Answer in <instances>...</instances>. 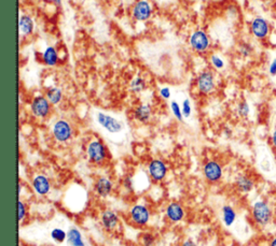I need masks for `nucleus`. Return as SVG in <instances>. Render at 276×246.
Listing matches in <instances>:
<instances>
[{"mask_svg": "<svg viewBox=\"0 0 276 246\" xmlns=\"http://www.w3.org/2000/svg\"><path fill=\"white\" fill-rule=\"evenodd\" d=\"M251 215L253 222L258 227L265 228L272 223L274 212L268 200L263 199V198H259V199L253 202L251 206Z\"/></svg>", "mask_w": 276, "mask_h": 246, "instance_id": "1", "label": "nucleus"}, {"mask_svg": "<svg viewBox=\"0 0 276 246\" xmlns=\"http://www.w3.org/2000/svg\"><path fill=\"white\" fill-rule=\"evenodd\" d=\"M87 156L90 163L94 164H104L108 158V149L102 140L93 139L87 146Z\"/></svg>", "mask_w": 276, "mask_h": 246, "instance_id": "2", "label": "nucleus"}, {"mask_svg": "<svg viewBox=\"0 0 276 246\" xmlns=\"http://www.w3.org/2000/svg\"><path fill=\"white\" fill-rule=\"evenodd\" d=\"M131 223L138 228H144L150 223L151 211L148 205L144 203H136L131 207L129 212Z\"/></svg>", "mask_w": 276, "mask_h": 246, "instance_id": "3", "label": "nucleus"}, {"mask_svg": "<svg viewBox=\"0 0 276 246\" xmlns=\"http://www.w3.org/2000/svg\"><path fill=\"white\" fill-rule=\"evenodd\" d=\"M52 135L58 143H67L73 137V128L68 121L57 120L52 126Z\"/></svg>", "mask_w": 276, "mask_h": 246, "instance_id": "4", "label": "nucleus"}, {"mask_svg": "<svg viewBox=\"0 0 276 246\" xmlns=\"http://www.w3.org/2000/svg\"><path fill=\"white\" fill-rule=\"evenodd\" d=\"M97 124L111 135L120 133L124 129V125L120 120L115 119V116H111L104 112H97L96 114Z\"/></svg>", "mask_w": 276, "mask_h": 246, "instance_id": "5", "label": "nucleus"}, {"mask_svg": "<svg viewBox=\"0 0 276 246\" xmlns=\"http://www.w3.org/2000/svg\"><path fill=\"white\" fill-rule=\"evenodd\" d=\"M203 175L209 184H217L222 180L224 176V168L222 164L215 159L207 160L203 164Z\"/></svg>", "mask_w": 276, "mask_h": 246, "instance_id": "6", "label": "nucleus"}, {"mask_svg": "<svg viewBox=\"0 0 276 246\" xmlns=\"http://www.w3.org/2000/svg\"><path fill=\"white\" fill-rule=\"evenodd\" d=\"M147 172L153 182L160 183V182H163L166 179L168 173V167L165 162H163L162 159L155 158L150 160L149 164H148Z\"/></svg>", "mask_w": 276, "mask_h": 246, "instance_id": "7", "label": "nucleus"}, {"mask_svg": "<svg viewBox=\"0 0 276 246\" xmlns=\"http://www.w3.org/2000/svg\"><path fill=\"white\" fill-rule=\"evenodd\" d=\"M52 104L46 96H36L30 103V111L37 119L45 120L51 113Z\"/></svg>", "mask_w": 276, "mask_h": 246, "instance_id": "8", "label": "nucleus"}, {"mask_svg": "<svg viewBox=\"0 0 276 246\" xmlns=\"http://www.w3.org/2000/svg\"><path fill=\"white\" fill-rule=\"evenodd\" d=\"M249 30H251V34L253 38L258 40H265L271 33V25L269 20L263 17H256L251 22Z\"/></svg>", "mask_w": 276, "mask_h": 246, "instance_id": "9", "label": "nucleus"}, {"mask_svg": "<svg viewBox=\"0 0 276 246\" xmlns=\"http://www.w3.org/2000/svg\"><path fill=\"white\" fill-rule=\"evenodd\" d=\"M196 87L202 95H210L216 88L215 76L210 70H204L201 72L196 79Z\"/></svg>", "mask_w": 276, "mask_h": 246, "instance_id": "10", "label": "nucleus"}, {"mask_svg": "<svg viewBox=\"0 0 276 246\" xmlns=\"http://www.w3.org/2000/svg\"><path fill=\"white\" fill-rule=\"evenodd\" d=\"M189 43L192 50L198 53H205L210 46L209 37L203 30H195L191 34Z\"/></svg>", "mask_w": 276, "mask_h": 246, "instance_id": "11", "label": "nucleus"}, {"mask_svg": "<svg viewBox=\"0 0 276 246\" xmlns=\"http://www.w3.org/2000/svg\"><path fill=\"white\" fill-rule=\"evenodd\" d=\"M99 222L105 231L109 233L114 232L120 225L119 214L111 208H107V210H104L100 213Z\"/></svg>", "mask_w": 276, "mask_h": 246, "instance_id": "12", "label": "nucleus"}, {"mask_svg": "<svg viewBox=\"0 0 276 246\" xmlns=\"http://www.w3.org/2000/svg\"><path fill=\"white\" fill-rule=\"evenodd\" d=\"M152 15V7L147 0H139L132 10V17L138 22H146Z\"/></svg>", "mask_w": 276, "mask_h": 246, "instance_id": "13", "label": "nucleus"}, {"mask_svg": "<svg viewBox=\"0 0 276 246\" xmlns=\"http://www.w3.org/2000/svg\"><path fill=\"white\" fill-rule=\"evenodd\" d=\"M33 190L39 197H46L50 194L52 189V184L50 179L45 174H37L31 181Z\"/></svg>", "mask_w": 276, "mask_h": 246, "instance_id": "14", "label": "nucleus"}, {"mask_svg": "<svg viewBox=\"0 0 276 246\" xmlns=\"http://www.w3.org/2000/svg\"><path fill=\"white\" fill-rule=\"evenodd\" d=\"M165 217L173 224L183 222L185 217V211L182 203L177 201L169 202L165 208Z\"/></svg>", "mask_w": 276, "mask_h": 246, "instance_id": "15", "label": "nucleus"}, {"mask_svg": "<svg viewBox=\"0 0 276 246\" xmlns=\"http://www.w3.org/2000/svg\"><path fill=\"white\" fill-rule=\"evenodd\" d=\"M114 190V182L111 181L110 178L107 176H100L97 178L94 183V191L97 197L105 199L110 196L111 192Z\"/></svg>", "mask_w": 276, "mask_h": 246, "instance_id": "16", "label": "nucleus"}, {"mask_svg": "<svg viewBox=\"0 0 276 246\" xmlns=\"http://www.w3.org/2000/svg\"><path fill=\"white\" fill-rule=\"evenodd\" d=\"M234 185L238 192L246 195L254 189L256 182H254V180L252 178V176H249L248 174H245V173H242V174H238L235 178Z\"/></svg>", "mask_w": 276, "mask_h": 246, "instance_id": "17", "label": "nucleus"}, {"mask_svg": "<svg viewBox=\"0 0 276 246\" xmlns=\"http://www.w3.org/2000/svg\"><path fill=\"white\" fill-rule=\"evenodd\" d=\"M152 115V109L150 104L142 103L137 105L134 112H133V116H134V120L138 123H141V124H146L150 121Z\"/></svg>", "mask_w": 276, "mask_h": 246, "instance_id": "18", "label": "nucleus"}, {"mask_svg": "<svg viewBox=\"0 0 276 246\" xmlns=\"http://www.w3.org/2000/svg\"><path fill=\"white\" fill-rule=\"evenodd\" d=\"M221 219L226 227H232L237 219V212L235 208L230 205H225L221 207Z\"/></svg>", "mask_w": 276, "mask_h": 246, "instance_id": "19", "label": "nucleus"}, {"mask_svg": "<svg viewBox=\"0 0 276 246\" xmlns=\"http://www.w3.org/2000/svg\"><path fill=\"white\" fill-rule=\"evenodd\" d=\"M34 28H35L34 20L27 14L21 15L19 20V29L21 35L28 37L34 33Z\"/></svg>", "mask_w": 276, "mask_h": 246, "instance_id": "20", "label": "nucleus"}, {"mask_svg": "<svg viewBox=\"0 0 276 246\" xmlns=\"http://www.w3.org/2000/svg\"><path fill=\"white\" fill-rule=\"evenodd\" d=\"M67 243L70 246H86L83 235L77 227H70L67 230Z\"/></svg>", "mask_w": 276, "mask_h": 246, "instance_id": "21", "label": "nucleus"}, {"mask_svg": "<svg viewBox=\"0 0 276 246\" xmlns=\"http://www.w3.org/2000/svg\"><path fill=\"white\" fill-rule=\"evenodd\" d=\"M42 61L47 67H55L58 62V54L54 46H47L42 53Z\"/></svg>", "mask_w": 276, "mask_h": 246, "instance_id": "22", "label": "nucleus"}, {"mask_svg": "<svg viewBox=\"0 0 276 246\" xmlns=\"http://www.w3.org/2000/svg\"><path fill=\"white\" fill-rule=\"evenodd\" d=\"M46 97L52 105H57L63 100V90L56 86L49 87L46 92Z\"/></svg>", "mask_w": 276, "mask_h": 246, "instance_id": "23", "label": "nucleus"}, {"mask_svg": "<svg viewBox=\"0 0 276 246\" xmlns=\"http://www.w3.org/2000/svg\"><path fill=\"white\" fill-rule=\"evenodd\" d=\"M146 88V81L144 78H141L139 76L135 77L132 80L130 83V89L132 93L134 94H139L141 92H144Z\"/></svg>", "mask_w": 276, "mask_h": 246, "instance_id": "24", "label": "nucleus"}, {"mask_svg": "<svg viewBox=\"0 0 276 246\" xmlns=\"http://www.w3.org/2000/svg\"><path fill=\"white\" fill-rule=\"evenodd\" d=\"M52 240L56 243H64L67 241V231L62 228H53L50 232Z\"/></svg>", "mask_w": 276, "mask_h": 246, "instance_id": "25", "label": "nucleus"}, {"mask_svg": "<svg viewBox=\"0 0 276 246\" xmlns=\"http://www.w3.org/2000/svg\"><path fill=\"white\" fill-rule=\"evenodd\" d=\"M236 114L241 117V119H247L251 114V105L246 100H242L236 105Z\"/></svg>", "mask_w": 276, "mask_h": 246, "instance_id": "26", "label": "nucleus"}, {"mask_svg": "<svg viewBox=\"0 0 276 246\" xmlns=\"http://www.w3.org/2000/svg\"><path fill=\"white\" fill-rule=\"evenodd\" d=\"M139 242L141 246H155L157 238L152 232H142L139 237Z\"/></svg>", "mask_w": 276, "mask_h": 246, "instance_id": "27", "label": "nucleus"}, {"mask_svg": "<svg viewBox=\"0 0 276 246\" xmlns=\"http://www.w3.org/2000/svg\"><path fill=\"white\" fill-rule=\"evenodd\" d=\"M27 214H28L27 205H26V202H24L20 198L18 201V218L20 224H22L25 221L26 217H27Z\"/></svg>", "mask_w": 276, "mask_h": 246, "instance_id": "28", "label": "nucleus"}, {"mask_svg": "<svg viewBox=\"0 0 276 246\" xmlns=\"http://www.w3.org/2000/svg\"><path fill=\"white\" fill-rule=\"evenodd\" d=\"M238 53H240L243 58H248L253 54V45L247 43V42H243L238 46Z\"/></svg>", "mask_w": 276, "mask_h": 246, "instance_id": "29", "label": "nucleus"}, {"mask_svg": "<svg viewBox=\"0 0 276 246\" xmlns=\"http://www.w3.org/2000/svg\"><path fill=\"white\" fill-rule=\"evenodd\" d=\"M171 111L173 115L175 116L178 122H183L184 121V115H183V111H182V106L177 102L176 100H173L171 102Z\"/></svg>", "mask_w": 276, "mask_h": 246, "instance_id": "30", "label": "nucleus"}, {"mask_svg": "<svg viewBox=\"0 0 276 246\" xmlns=\"http://www.w3.org/2000/svg\"><path fill=\"white\" fill-rule=\"evenodd\" d=\"M210 63L215 69H217V70H221V69H224L226 66L225 61L222 60L219 55H216V54L210 56Z\"/></svg>", "mask_w": 276, "mask_h": 246, "instance_id": "31", "label": "nucleus"}, {"mask_svg": "<svg viewBox=\"0 0 276 246\" xmlns=\"http://www.w3.org/2000/svg\"><path fill=\"white\" fill-rule=\"evenodd\" d=\"M182 111H183V115L184 119H189L192 114V104H191V101L190 99L185 98L183 101V104H182Z\"/></svg>", "mask_w": 276, "mask_h": 246, "instance_id": "32", "label": "nucleus"}, {"mask_svg": "<svg viewBox=\"0 0 276 246\" xmlns=\"http://www.w3.org/2000/svg\"><path fill=\"white\" fill-rule=\"evenodd\" d=\"M159 93H160L161 98L164 99V100H168L169 98H171V96H172L171 88H169V87H162Z\"/></svg>", "mask_w": 276, "mask_h": 246, "instance_id": "33", "label": "nucleus"}, {"mask_svg": "<svg viewBox=\"0 0 276 246\" xmlns=\"http://www.w3.org/2000/svg\"><path fill=\"white\" fill-rule=\"evenodd\" d=\"M268 71H269L270 77H272V78L276 77V58H274V60L270 62Z\"/></svg>", "mask_w": 276, "mask_h": 246, "instance_id": "34", "label": "nucleus"}, {"mask_svg": "<svg viewBox=\"0 0 276 246\" xmlns=\"http://www.w3.org/2000/svg\"><path fill=\"white\" fill-rule=\"evenodd\" d=\"M270 143H271V146L276 152V126L274 127V129L271 132V136H270Z\"/></svg>", "mask_w": 276, "mask_h": 246, "instance_id": "35", "label": "nucleus"}, {"mask_svg": "<svg viewBox=\"0 0 276 246\" xmlns=\"http://www.w3.org/2000/svg\"><path fill=\"white\" fill-rule=\"evenodd\" d=\"M182 246H198V244H196L192 239H187L182 243Z\"/></svg>", "mask_w": 276, "mask_h": 246, "instance_id": "36", "label": "nucleus"}, {"mask_svg": "<svg viewBox=\"0 0 276 246\" xmlns=\"http://www.w3.org/2000/svg\"><path fill=\"white\" fill-rule=\"evenodd\" d=\"M268 246H276V234L273 235V237L269 240Z\"/></svg>", "mask_w": 276, "mask_h": 246, "instance_id": "37", "label": "nucleus"}, {"mask_svg": "<svg viewBox=\"0 0 276 246\" xmlns=\"http://www.w3.org/2000/svg\"><path fill=\"white\" fill-rule=\"evenodd\" d=\"M52 1L54 2V3L56 4V6H60V4H61V3H62V1H63V0H52Z\"/></svg>", "mask_w": 276, "mask_h": 246, "instance_id": "38", "label": "nucleus"}, {"mask_svg": "<svg viewBox=\"0 0 276 246\" xmlns=\"http://www.w3.org/2000/svg\"><path fill=\"white\" fill-rule=\"evenodd\" d=\"M173 246H182V243H178V244H175Z\"/></svg>", "mask_w": 276, "mask_h": 246, "instance_id": "39", "label": "nucleus"}]
</instances>
